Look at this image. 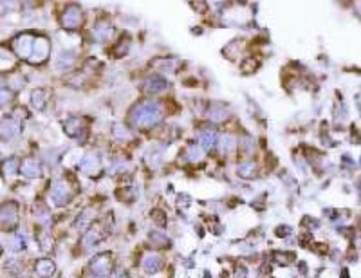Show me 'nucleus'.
Returning <instances> with one entry per match:
<instances>
[{"label": "nucleus", "mask_w": 361, "mask_h": 278, "mask_svg": "<svg viewBox=\"0 0 361 278\" xmlns=\"http://www.w3.org/2000/svg\"><path fill=\"white\" fill-rule=\"evenodd\" d=\"M215 141H217V138L213 132H204L202 134V138H200V143H202L204 148H213V146H215Z\"/></svg>", "instance_id": "4468645a"}, {"label": "nucleus", "mask_w": 361, "mask_h": 278, "mask_svg": "<svg viewBox=\"0 0 361 278\" xmlns=\"http://www.w3.org/2000/svg\"><path fill=\"white\" fill-rule=\"evenodd\" d=\"M20 132V125L18 121L7 117V119H0V138L2 139H11L15 136H18Z\"/></svg>", "instance_id": "423d86ee"}, {"label": "nucleus", "mask_w": 361, "mask_h": 278, "mask_svg": "<svg viewBox=\"0 0 361 278\" xmlns=\"http://www.w3.org/2000/svg\"><path fill=\"white\" fill-rule=\"evenodd\" d=\"M161 119V109L156 101H144L139 103L132 111V121L136 127L148 128L152 125H156Z\"/></svg>", "instance_id": "f257e3e1"}, {"label": "nucleus", "mask_w": 361, "mask_h": 278, "mask_svg": "<svg viewBox=\"0 0 361 278\" xmlns=\"http://www.w3.org/2000/svg\"><path fill=\"white\" fill-rule=\"evenodd\" d=\"M17 221H18L17 204L9 202V204H4L0 208V226L2 228H11V226L17 224Z\"/></svg>", "instance_id": "20e7f679"}, {"label": "nucleus", "mask_w": 361, "mask_h": 278, "mask_svg": "<svg viewBox=\"0 0 361 278\" xmlns=\"http://www.w3.org/2000/svg\"><path fill=\"white\" fill-rule=\"evenodd\" d=\"M36 269H38L40 275H44V277H47V275H51L53 273V269H55V266H53V262H40L38 266H36Z\"/></svg>", "instance_id": "f3484780"}, {"label": "nucleus", "mask_w": 361, "mask_h": 278, "mask_svg": "<svg viewBox=\"0 0 361 278\" xmlns=\"http://www.w3.org/2000/svg\"><path fill=\"white\" fill-rule=\"evenodd\" d=\"M9 98H11V92H9V90L6 89V85H4V82L0 80V107L4 105V103H6V101L9 100Z\"/></svg>", "instance_id": "a211bd4d"}, {"label": "nucleus", "mask_w": 361, "mask_h": 278, "mask_svg": "<svg viewBox=\"0 0 361 278\" xmlns=\"http://www.w3.org/2000/svg\"><path fill=\"white\" fill-rule=\"evenodd\" d=\"M4 170H6L9 175H15V173L20 170V163H18V159H15V157L7 159V163L4 165Z\"/></svg>", "instance_id": "2eb2a0df"}, {"label": "nucleus", "mask_w": 361, "mask_h": 278, "mask_svg": "<svg viewBox=\"0 0 361 278\" xmlns=\"http://www.w3.org/2000/svg\"><path fill=\"white\" fill-rule=\"evenodd\" d=\"M239 172H240V175H242V177H251V175H255V172H256L255 163L248 161V163H244V165H240Z\"/></svg>", "instance_id": "f8f14e48"}, {"label": "nucleus", "mask_w": 361, "mask_h": 278, "mask_svg": "<svg viewBox=\"0 0 361 278\" xmlns=\"http://www.w3.org/2000/svg\"><path fill=\"white\" fill-rule=\"evenodd\" d=\"M112 33V26L107 20H98L94 26V29H92V34H94V38L98 40V42H105V40H109V36H111Z\"/></svg>", "instance_id": "6e6552de"}, {"label": "nucleus", "mask_w": 361, "mask_h": 278, "mask_svg": "<svg viewBox=\"0 0 361 278\" xmlns=\"http://www.w3.org/2000/svg\"><path fill=\"white\" fill-rule=\"evenodd\" d=\"M80 167L83 168L85 172L92 173L94 170H100V159H98L94 154H90V156H85L83 161L80 163Z\"/></svg>", "instance_id": "9d476101"}, {"label": "nucleus", "mask_w": 361, "mask_h": 278, "mask_svg": "<svg viewBox=\"0 0 361 278\" xmlns=\"http://www.w3.org/2000/svg\"><path fill=\"white\" fill-rule=\"evenodd\" d=\"M74 63V53H61L60 60H58V67H71Z\"/></svg>", "instance_id": "dca6fc26"}, {"label": "nucleus", "mask_w": 361, "mask_h": 278, "mask_svg": "<svg viewBox=\"0 0 361 278\" xmlns=\"http://www.w3.org/2000/svg\"><path fill=\"white\" fill-rule=\"evenodd\" d=\"M31 100H33V105L38 109V111H42L45 105V94H44V90H34L33 94H31Z\"/></svg>", "instance_id": "ddd939ff"}, {"label": "nucleus", "mask_w": 361, "mask_h": 278, "mask_svg": "<svg viewBox=\"0 0 361 278\" xmlns=\"http://www.w3.org/2000/svg\"><path fill=\"white\" fill-rule=\"evenodd\" d=\"M61 22H63L65 28H71V29L78 28L80 24H82V11L76 6H69L65 9V15L61 18Z\"/></svg>", "instance_id": "0eeeda50"}, {"label": "nucleus", "mask_w": 361, "mask_h": 278, "mask_svg": "<svg viewBox=\"0 0 361 278\" xmlns=\"http://www.w3.org/2000/svg\"><path fill=\"white\" fill-rule=\"evenodd\" d=\"M33 44H34V38L31 34H22V36H18L13 42V47H15V51H17V55L20 58H29L31 53H33Z\"/></svg>", "instance_id": "39448f33"}, {"label": "nucleus", "mask_w": 361, "mask_h": 278, "mask_svg": "<svg viewBox=\"0 0 361 278\" xmlns=\"http://www.w3.org/2000/svg\"><path fill=\"white\" fill-rule=\"evenodd\" d=\"M165 87H167V82H165L161 76H152V78L146 82V90H150L152 94H156V92H161Z\"/></svg>", "instance_id": "9b49d317"}, {"label": "nucleus", "mask_w": 361, "mask_h": 278, "mask_svg": "<svg viewBox=\"0 0 361 278\" xmlns=\"http://www.w3.org/2000/svg\"><path fill=\"white\" fill-rule=\"evenodd\" d=\"M51 199L55 200L58 206H63L72 199V194L63 181H55L51 184Z\"/></svg>", "instance_id": "f03ea898"}, {"label": "nucleus", "mask_w": 361, "mask_h": 278, "mask_svg": "<svg viewBox=\"0 0 361 278\" xmlns=\"http://www.w3.org/2000/svg\"><path fill=\"white\" fill-rule=\"evenodd\" d=\"M20 172L28 177H38L42 170H40V165L34 159H26V161L20 165Z\"/></svg>", "instance_id": "1a4fd4ad"}, {"label": "nucleus", "mask_w": 361, "mask_h": 278, "mask_svg": "<svg viewBox=\"0 0 361 278\" xmlns=\"http://www.w3.org/2000/svg\"><path fill=\"white\" fill-rule=\"evenodd\" d=\"M49 51H51V44L47 42V38L44 36H38V38H34V44H33V53H31V61L33 63H42V61L49 56Z\"/></svg>", "instance_id": "7ed1b4c3"}]
</instances>
